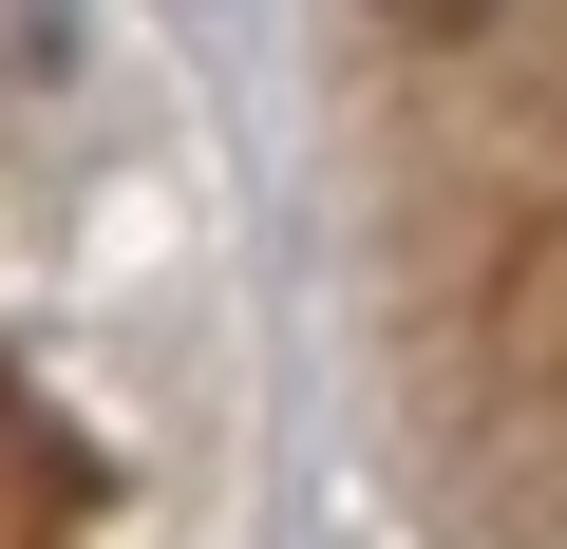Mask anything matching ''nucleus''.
Wrapping results in <instances>:
<instances>
[{"instance_id":"nucleus-2","label":"nucleus","mask_w":567,"mask_h":549,"mask_svg":"<svg viewBox=\"0 0 567 549\" xmlns=\"http://www.w3.org/2000/svg\"><path fill=\"white\" fill-rule=\"evenodd\" d=\"M379 20H398V39H492L511 0H379Z\"/></svg>"},{"instance_id":"nucleus-1","label":"nucleus","mask_w":567,"mask_h":549,"mask_svg":"<svg viewBox=\"0 0 567 549\" xmlns=\"http://www.w3.org/2000/svg\"><path fill=\"white\" fill-rule=\"evenodd\" d=\"M0 77H76V0H0Z\"/></svg>"}]
</instances>
